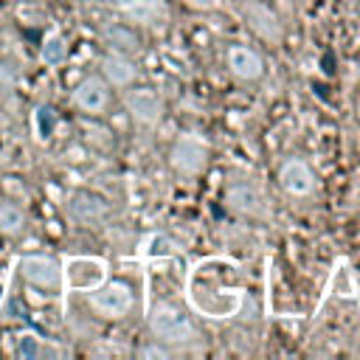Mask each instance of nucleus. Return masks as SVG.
Returning a JSON list of instances; mask_svg holds the SVG:
<instances>
[{
  "mask_svg": "<svg viewBox=\"0 0 360 360\" xmlns=\"http://www.w3.org/2000/svg\"><path fill=\"white\" fill-rule=\"evenodd\" d=\"M20 270L25 276V281H31L37 287H56L62 278V267L48 256H25L20 262Z\"/></svg>",
  "mask_w": 360,
  "mask_h": 360,
  "instance_id": "7",
  "label": "nucleus"
},
{
  "mask_svg": "<svg viewBox=\"0 0 360 360\" xmlns=\"http://www.w3.org/2000/svg\"><path fill=\"white\" fill-rule=\"evenodd\" d=\"M65 284L70 290H96L98 284H104L107 276V264L101 259H90V256H73L65 262Z\"/></svg>",
  "mask_w": 360,
  "mask_h": 360,
  "instance_id": "3",
  "label": "nucleus"
},
{
  "mask_svg": "<svg viewBox=\"0 0 360 360\" xmlns=\"http://www.w3.org/2000/svg\"><path fill=\"white\" fill-rule=\"evenodd\" d=\"M245 17H248V25L262 39H267V42H278L281 39V22L264 3H248L245 6Z\"/></svg>",
  "mask_w": 360,
  "mask_h": 360,
  "instance_id": "8",
  "label": "nucleus"
},
{
  "mask_svg": "<svg viewBox=\"0 0 360 360\" xmlns=\"http://www.w3.org/2000/svg\"><path fill=\"white\" fill-rule=\"evenodd\" d=\"M228 202L242 214H262V194L248 183H233L228 188Z\"/></svg>",
  "mask_w": 360,
  "mask_h": 360,
  "instance_id": "13",
  "label": "nucleus"
},
{
  "mask_svg": "<svg viewBox=\"0 0 360 360\" xmlns=\"http://www.w3.org/2000/svg\"><path fill=\"white\" fill-rule=\"evenodd\" d=\"M68 208H70V214H73L79 222H96V219H101L104 211H107L101 200L87 197V194H76V197L68 202Z\"/></svg>",
  "mask_w": 360,
  "mask_h": 360,
  "instance_id": "14",
  "label": "nucleus"
},
{
  "mask_svg": "<svg viewBox=\"0 0 360 360\" xmlns=\"http://www.w3.org/2000/svg\"><path fill=\"white\" fill-rule=\"evenodd\" d=\"M73 101H76L84 112H98V110H104V104H107V87H104V82L96 79V76L84 79V82L76 87Z\"/></svg>",
  "mask_w": 360,
  "mask_h": 360,
  "instance_id": "12",
  "label": "nucleus"
},
{
  "mask_svg": "<svg viewBox=\"0 0 360 360\" xmlns=\"http://www.w3.org/2000/svg\"><path fill=\"white\" fill-rule=\"evenodd\" d=\"M118 8L129 20L146 22V25H152V22L166 17V3L163 0H118Z\"/></svg>",
  "mask_w": 360,
  "mask_h": 360,
  "instance_id": "11",
  "label": "nucleus"
},
{
  "mask_svg": "<svg viewBox=\"0 0 360 360\" xmlns=\"http://www.w3.org/2000/svg\"><path fill=\"white\" fill-rule=\"evenodd\" d=\"M101 70H104V76H107L112 84H129V82L135 79V68H132V62H127L124 56H107V59L101 62Z\"/></svg>",
  "mask_w": 360,
  "mask_h": 360,
  "instance_id": "15",
  "label": "nucleus"
},
{
  "mask_svg": "<svg viewBox=\"0 0 360 360\" xmlns=\"http://www.w3.org/2000/svg\"><path fill=\"white\" fill-rule=\"evenodd\" d=\"M90 301H93V307H96L101 315H107V318H121V315H127L129 307H132V292H129L127 284L112 281V284H98V287L93 290Z\"/></svg>",
  "mask_w": 360,
  "mask_h": 360,
  "instance_id": "4",
  "label": "nucleus"
},
{
  "mask_svg": "<svg viewBox=\"0 0 360 360\" xmlns=\"http://www.w3.org/2000/svg\"><path fill=\"white\" fill-rule=\"evenodd\" d=\"M14 352H17L20 357H39V354H45V352H51V349L42 343V338H37V335L25 332V335H20V338H17Z\"/></svg>",
  "mask_w": 360,
  "mask_h": 360,
  "instance_id": "18",
  "label": "nucleus"
},
{
  "mask_svg": "<svg viewBox=\"0 0 360 360\" xmlns=\"http://www.w3.org/2000/svg\"><path fill=\"white\" fill-rule=\"evenodd\" d=\"M191 304L208 318H231L239 309V290L225 284V270H211V262L197 264L188 281Z\"/></svg>",
  "mask_w": 360,
  "mask_h": 360,
  "instance_id": "1",
  "label": "nucleus"
},
{
  "mask_svg": "<svg viewBox=\"0 0 360 360\" xmlns=\"http://www.w3.org/2000/svg\"><path fill=\"white\" fill-rule=\"evenodd\" d=\"M149 329L155 338H160L166 343H186L194 338L191 321L174 307H155L149 315Z\"/></svg>",
  "mask_w": 360,
  "mask_h": 360,
  "instance_id": "2",
  "label": "nucleus"
},
{
  "mask_svg": "<svg viewBox=\"0 0 360 360\" xmlns=\"http://www.w3.org/2000/svg\"><path fill=\"white\" fill-rule=\"evenodd\" d=\"M127 110L141 124H158L160 121V112H163V104H160V98H158L155 90L138 87V90H129L127 93Z\"/></svg>",
  "mask_w": 360,
  "mask_h": 360,
  "instance_id": "6",
  "label": "nucleus"
},
{
  "mask_svg": "<svg viewBox=\"0 0 360 360\" xmlns=\"http://www.w3.org/2000/svg\"><path fill=\"white\" fill-rule=\"evenodd\" d=\"M107 37L112 39V45H118V48H138V39L129 34V31H124V28H110L107 31Z\"/></svg>",
  "mask_w": 360,
  "mask_h": 360,
  "instance_id": "19",
  "label": "nucleus"
},
{
  "mask_svg": "<svg viewBox=\"0 0 360 360\" xmlns=\"http://www.w3.org/2000/svg\"><path fill=\"white\" fill-rule=\"evenodd\" d=\"M65 56H68V45H65V39H62L59 34H51V37L45 39V45H42V59H45L48 65H62Z\"/></svg>",
  "mask_w": 360,
  "mask_h": 360,
  "instance_id": "17",
  "label": "nucleus"
},
{
  "mask_svg": "<svg viewBox=\"0 0 360 360\" xmlns=\"http://www.w3.org/2000/svg\"><path fill=\"white\" fill-rule=\"evenodd\" d=\"M22 211L17 208V205H11V202H3L0 205V231L3 233H20L22 231Z\"/></svg>",
  "mask_w": 360,
  "mask_h": 360,
  "instance_id": "16",
  "label": "nucleus"
},
{
  "mask_svg": "<svg viewBox=\"0 0 360 360\" xmlns=\"http://www.w3.org/2000/svg\"><path fill=\"white\" fill-rule=\"evenodd\" d=\"M205 160H208V149H205V143H202L200 138H194V135H183V138L174 143V149H172V166H174L177 172H183V174H197V172H202Z\"/></svg>",
  "mask_w": 360,
  "mask_h": 360,
  "instance_id": "5",
  "label": "nucleus"
},
{
  "mask_svg": "<svg viewBox=\"0 0 360 360\" xmlns=\"http://www.w3.org/2000/svg\"><path fill=\"white\" fill-rule=\"evenodd\" d=\"M228 68L239 79H259L262 76V56L250 51L248 45H231L228 48Z\"/></svg>",
  "mask_w": 360,
  "mask_h": 360,
  "instance_id": "10",
  "label": "nucleus"
},
{
  "mask_svg": "<svg viewBox=\"0 0 360 360\" xmlns=\"http://www.w3.org/2000/svg\"><path fill=\"white\" fill-rule=\"evenodd\" d=\"M191 6H197V8H211L214 6V0H188Z\"/></svg>",
  "mask_w": 360,
  "mask_h": 360,
  "instance_id": "20",
  "label": "nucleus"
},
{
  "mask_svg": "<svg viewBox=\"0 0 360 360\" xmlns=\"http://www.w3.org/2000/svg\"><path fill=\"white\" fill-rule=\"evenodd\" d=\"M278 180H281L284 191H290V194H309L315 188V177H312L309 166L301 160H287L278 172Z\"/></svg>",
  "mask_w": 360,
  "mask_h": 360,
  "instance_id": "9",
  "label": "nucleus"
}]
</instances>
